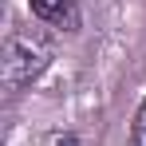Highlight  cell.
<instances>
[{
	"label": "cell",
	"mask_w": 146,
	"mask_h": 146,
	"mask_svg": "<svg viewBox=\"0 0 146 146\" xmlns=\"http://www.w3.org/2000/svg\"><path fill=\"white\" fill-rule=\"evenodd\" d=\"M51 63V40L40 28L12 24L4 36V55H0V83L4 95H20L28 91Z\"/></svg>",
	"instance_id": "cell-1"
},
{
	"label": "cell",
	"mask_w": 146,
	"mask_h": 146,
	"mask_svg": "<svg viewBox=\"0 0 146 146\" xmlns=\"http://www.w3.org/2000/svg\"><path fill=\"white\" fill-rule=\"evenodd\" d=\"M32 16L48 28H63V32H75L79 28V4L75 0H28Z\"/></svg>",
	"instance_id": "cell-2"
},
{
	"label": "cell",
	"mask_w": 146,
	"mask_h": 146,
	"mask_svg": "<svg viewBox=\"0 0 146 146\" xmlns=\"http://www.w3.org/2000/svg\"><path fill=\"white\" fill-rule=\"evenodd\" d=\"M142 142H146V99L134 115V126H130V146H142Z\"/></svg>",
	"instance_id": "cell-3"
}]
</instances>
